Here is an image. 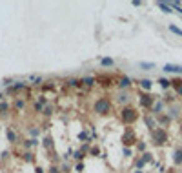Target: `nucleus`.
Instances as JSON below:
<instances>
[{"label": "nucleus", "mask_w": 182, "mask_h": 173, "mask_svg": "<svg viewBox=\"0 0 182 173\" xmlns=\"http://www.w3.org/2000/svg\"><path fill=\"white\" fill-rule=\"evenodd\" d=\"M129 84H131V80H129V78H126V77L120 80V87H128Z\"/></svg>", "instance_id": "9d476101"}, {"label": "nucleus", "mask_w": 182, "mask_h": 173, "mask_svg": "<svg viewBox=\"0 0 182 173\" xmlns=\"http://www.w3.org/2000/svg\"><path fill=\"white\" fill-rule=\"evenodd\" d=\"M177 91H179V93L182 95V86H179V87H177Z\"/></svg>", "instance_id": "f3484780"}, {"label": "nucleus", "mask_w": 182, "mask_h": 173, "mask_svg": "<svg viewBox=\"0 0 182 173\" xmlns=\"http://www.w3.org/2000/svg\"><path fill=\"white\" fill-rule=\"evenodd\" d=\"M122 119L126 120V122H133V120L137 119V113H135V109L124 108V111H122Z\"/></svg>", "instance_id": "f03ea898"}, {"label": "nucleus", "mask_w": 182, "mask_h": 173, "mask_svg": "<svg viewBox=\"0 0 182 173\" xmlns=\"http://www.w3.org/2000/svg\"><path fill=\"white\" fill-rule=\"evenodd\" d=\"M102 66H113V58H102Z\"/></svg>", "instance_id": "ddd939ff"}, {"label": "nucleus", "mask_w": 182, "mask_h": 173, "mask_svg": "<svg viewBox=\"0 0 182 173\" xmlns=\"http://www.w3.org/2000/svg\"><path fill=\"white\" fill-rule=\"evenodd\" d=\"M151 102H153V100H151L150 95H142V97H140V104H142V106H151Z\"/></svg>", "instance_id": "423d86ee"}, {"label": "nucleus", "mask_w": 182, "mask_h": 173, "mask_svg": "<svg viewBox=\"0 0 182 173\" xmlns=\"http://www.w3.org/2000/svg\"><path fill=\"white\" fill-rule=\"evenodd\" d=\"M44 146H46V148H51V139H46V142H44Z\"/></svg>", "instance_id": "dca6fc26"}, {"label": "nucleus", "mask_w": 182, "mask_h": 173, "mask_svg": "<svg viewBox=\"0 0 182 173\" xmlns=\"http://www.w3.org/2000/svg\"><path fill=\"white\" fill-rule=\"evenodd\" d=\"M153 137H155V142H159V144L166 142V139H168V137H166V133H164L162 130H157L155 133H153Z\"/></svg>", "instance_id": "20e7f679"}, {"label": "nucleus", "mask_w": 182, "mask_h": 173, "mask_svg": "<svg viewBox=\"0 0 182 173\" xmlns=\"http://www.w3.org/2000/svg\"><path fill=\"white\" fill-rule=\"evenodd\" d=\"M140 86L144 87V89H150V87H151V80H148V78H144V80H140Z\"/></svg>", "instance_id": "1a4fd4ad"}, {"label": "nucleus", "mask_w": 182, "mask_h": 173, "mask_svg": "<svg viewBox=\"0 0 182 173\" xmlns=\"http://www.w3.org/2000/svg\"><path fill=\"white\" fill-rule=\"evenodd\" d=\"M37 173H44V171L40 170V168H37Z\"/></svg>", "instance_id": "a211bd4d"}, {"label": "nucleus", "mask_w": 182, "mask_h": 173, "mask_svg": "<svg viewBox=\"0 0 182 173\" xmlns=\"http://www.w3.org/2000/svg\"><path fill=\"white\" fill-rule=\"evenodd\" d=\"M133 142V137H131V133L129 135H124V144H131Z\"/></svg>", "instance_id": "4468645a"}, {"label": "nucleus", "mask_w": 182, "mask_h": 173, "mask_svg": "<svg viewBox=\"0 0 182 173\" xmlns=\"http://www.w3.org/2000/svg\"><path fill=\"white\" fill-rule=\"evenodd\" d=\"M159 82H160V86H162V87H168V86H170V80H166V78H160Z\"/></svg>", "instance_id": "2eb2a0df"}, {"label": "nucleus", "mask_w": 182, "mask_h": 173, "mask_svg": "<svg viewBox=\"0 0 182 173\" xmlns=\"http://www.w3.org/2000/svg\"><path fill=\"white\" fill-rule=\"evenodd\" d=\"M170 31L171 33H175V35H179V37H182V29H179V27H177V26H170Z\"/></svg>", "instance_id": "0eeeda50"}, {"label": "nucleus", "mask_w": 182, "mask_h": 173, "mask_svg": "<svg viewBox=\"0 0 182 173\" xmlns=\"http://www.w3.org/2000/svg\"><path fill=\"white\" fill-rule=\"evenodd\" d=\"M140 67H142V69H151L153 64H151V62H140Z\"/></svg>", "instance_id": "f8f14e48"}, {"label": "nucleus", "mask_w": 182, "mask_h": 173, "mask_svg": "<svg viewBox=\"0 0 182 173\" xmlns=\"http://www.w3.org/2000/svg\"><path fill=\"white\" fill-rule=\"evenodd\" d=\"M175 162H177V164H182V150L175 151Z\"/></svg>", "instance_id": "6e6552de"}, {"label": "nucleus", "mask_w": 182, "mask_h": 173, "mask_svg": "<svg viewBox=\"0 0 182 173\" xmlns=\"http://www.w3.org/2000/svg\"><path fill=\"white\" fill-rule=\"evenodd\" d=\"M157 6H159V7L164 11V13H171V11H173V9H171V6H170V4H166V2H159Z\"/></svg>", "instance_id": "39448f33"}, {"label": "nucleus", "mask_w": 182, "mask_h": 173, "mask_svg": "<svg viewBox=\"0 0 182 173\" xmlns=\"http://www.w3.org/2000/svg\"><path fill=\"white\" fill-rule=\"evenodd\" d=\"M166 73H182V66H175V64H166L164 66Z\"/></svg>", "instance_id": "7ed1b4c3"}, {"label": "nucleus", "mask_w": 182, "mask_h": 173, "mask_svg": "<svg viewBox=\"0 0 182 173\" xmlns=\"http://www.w3.org/2000/svg\"><path fill=\"white\" fill-rule=\"evenodd\" d=\"M109 109H111V102H109L107 98H98V100L95 102V111L96 113L106 115V113H109Z\"/></svg>", "instance_id": "f257e3e1"}, {"label": "nucleus", "mask_w": 182, "mask_h": 173, "mask_svg": "<svg viewBox=\"0 0 182 173\" xmlns=\"http://www.w3.org/2000/svg\"><path fill=\"white\" fill-rule=\"evenodd\" d=\"M7 139H9L11 142H15V141H17V135H15L11 130H7Z\"/></svg>", "instance_id": "9b49d317"}]
</instances>
